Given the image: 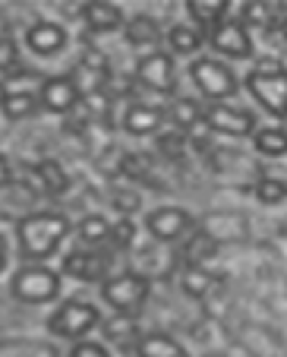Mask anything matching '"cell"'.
<instances>
[{
	"label": "cell",
	"mask_w": 287,
	"mask_h": 357,
	"mask_svg": "<svg viewBox=\"0 0 287 357\" xmlns=\"http://www.w3.org/2000/svg\"><path fill=\"white\" fill-rule=\"evenodd\" d=\"M51 332L54 335H63V338H79L86 335L88 329L98 326V310L92 303H82V301H67L61 310L51 317Z\"/></svg>",
	"instance_id": "5b68a950"
},
{
	"label": "cell",
	"mask_w": 287,
	"mask_h": 357,
	"mask_svg": "<svg viewBox=\"0 0 287 357\" xmlns=\"http://www.w3.org/2000/svg\"><path fill=\"white\" fill-rule=\"evenodd\" d=\"M199 105L196 101H189V98H177L174 105H171V121L177 123V127H183V130H193L196 123H199Z\"/></svg>",
	"instance_id": "d4e9b609"
},
{
	"label": "cell",
	"mask_w": 287,
	"mask_h": 357,
	"mask_svg": "<svg viewBox=\"0 0 287 357\" xmlns=\"http://www.w3.org/2000/svg\"><path fill=\"white\" fill-rule=\"evenodd\" d=\"M158 38H161V26H158V20H155V16L139 13V16H136V20L127 26V41H130V45H136V47L155 45Z\"/></svg>",
	"instance_id": "d6986e66"
},
{
	"label": "cell",
	"mask_w": 287,
	"mask_h": 357,
	"mask_svg": "<svg viewBox=\"0 0 287 357\" xmlns=\"http://www.w3.org/2000/svg\"><path fill=\"white\" fill-rule=\"evenodd\" d=\"M247 89L272 117H287V70L274 67V61L272 67L253 70L247 76Z\"/></svg>",
	"instance_id": "7a4b0ae2"
},
{
	"label": "cell",
	"mask_w": 287,
	"mask_h": 357,
	"mask_svg": "<svg viewBox=\"0 0 287 357\" xmlns=\"http://www.w3.org/2000/svg\"><path fill=\"white\" fill-rule=\"evenodd\" d=\"M86 105L95 111V114H107V101H104V92H92L86 95Z\"/></svg>",
	"instance_id": "74e56055"
},
{
	"label": "cell",
	"mask_w": 287,
	"mask_h": 357,
	"mask_svg": "<svg viewBox=\"0 0 287 357\" xmlns=\"http://www.w3.org/2000/svg\"><path fill=\"white\" fill-rule=\"evenodd\" d=\"M193 225V215L187 209H177V206H164V209H155L148 215V231H152L158 241H174L183 231Z\"/></svg>",
	"instance_id": "8fae6325"
},
{
	"label": "cell",
	"mask_w": 287,
	"mask_h": 357,
	"mask_svg": "<svg viewBox=\"0 0 287 357\" xmlns=\"http://www.w3.org/2000/svg\"><path fill=\"white\" fill-rule=\"evenodd\" d=\"M133 329H136L133 319H123V323H111V326H107V335H111V338H121L123 332H133Z\"/></svg>",
	"instance_id": "f35d334b"
},
{
	"label": "cell",
	"mask_w": 287,
	"mask_h": 357,
	"mask_svg": "<svg viewBox=\"0 0 287 357\" xmlns=\"http://www.w3.org/2000/svg\"><path fill=\"white\" fill-rule=\"evenodd\" d=\"M281 35H284V41H287V20L281 22Z\"/></svg>",
	"instance_id": "ee69618b"
},
{
	"label": "cell",
	"mask_w": 287,
	"mask_h": 357,
	"mask_svg": "<svg viewBox=\"0 0 287 357\" xmlns=\"http://www.w3.org/2000/svg\"><path fill=\"white\" fill-rule=\"evenodd\" d=\"M104 301L111 303L114 310L121 313H130V310H139L142 303H146L148 297V282L142 275H133V272H127V275H117L111 278V282L104 284Z\"/></svg>",
	"instance_id": "8992f818"
},
{
	"label": "cell",
	"mask_w": 287,
	"mask_h": 357,
	"mask_svg": "<svg viewBox=\"0 0 287 357\" xmlns=\"http://www.w3.org/2000/svg\"><path fill=\"white\" fill-rule=\"evenodd\" d=\"M82 67L92 70V73L107 76V57H104V51H98V47H86V51H82Z\"/></svg>",
	"instance_id": "836d02e7"
},
{
	"label": "cell",
	"mask_w": 287,
	"mask_h": 357,
	"mask_svg": "<svg viewBox=\"0 0 287 357\" xmlns=\"http://www.w3.org/2000/svg\"><path fill=\"white\" fill-rule=\"evenodd\" d=\"M205 123L227 136H247V133H253V127H256L249 111H237V108H227V105H212V108L205 111Z\"/></svg>",
	"instance_id": "9c48e42d"
},
{
	"label": "cell",
	"mask_w": 287,
	"mask_h": 357,
	"mask_svg": "<svg viewBox=\"0 0 287 357\" xmlns=\"http://www.w3.org/2000/svg\"><path fill=\"white\" fill-rule=\"evenodd\" d=\"M148 171H152V158L148 155H142V152H127V155H123V174L148 177Z\"/></svg>",
	"instance_id": "4dcf8cb0"
},
{
	"label": "cell",
	"mask_w": 287,
	"mask_h": 357,
	"mask_svg": "<svg viewBox=\"0 0 287 357\" xmlns=\"http://www.w3.org/2000/svg\"><path fill=\"white\" fill-rule=\"evenodd\" d=\"M82 20L92 32H114V29H121L123 16L121 10L114 7V3H101V0H88L86 7H82Z\"/></svg>",
	"instance_id": "9a60e30c"
},
{
	"label": "cell",
	"mask_w": 287,
	"mask_h": 357,
	"mask_svg": "<svg viewBox=\"0 0 287 357\" xmlns=\"http://www.w3.org/2000/svg\"><path fill=\"white\" fill-rule=\"evenodd\" d=\"M79 234L86 243H101L111 237V225H107V218H101V215H88L86 222H82Z\"/></svg>",
	"instance_id": "4316f807"
},
{
	"label": "cell",
	"mask_w": 287,
	"mask_h": 357,
	"mask_svg": "<svg viewBox=\"0 0 287 357\" xmlns=\"http://www.w3.org/2000/svg\"><path fill=\"white\" fill-rule=\"evenodd\" d=\"M202 234L208 237L212 243H237V241H247L249 228H247V218L234 215V212H215L202 222Z\"/></svg>",
	"instance_id": "52a82bcc"
},
{
	"label": "cell",
	"mask_w": 287,
	"mask_h": 357,
	"mask_svg": "<svg viewBox=\"0 0 287 357\" xmlns=\"http://www.w3.org/2000/svg\"><path fill=\"white\" fill-rule=\"evenodd\" d=\"M215 250H218V243H212L205 234H196L193 241L187 243V263L189 266H202L205 259L215 257Z\"/></svg>",
	"instance_id": "484cf974"
},
{
	"label": "cell",
	"mask_w": 287,
	"mask_h": 357,
	"mask_svg": "<svg viewBox=\"0 0 287 357\" xmlns=\"http://www.w3.org/2000/svg\"><path fill=\"white\" fill-rule=\"evenodd\" d=\"M268 3H256V0H249V3H243V20L249 22V26H262V29H272V20L274 16L268 13Z\"/></svg>",
	"instance_id": "f546056e"
},
{
	"label": "cell",
	"mask_w": 287,
	"mask_h": 357,
	"mask_svg": "<svg viewBox=\"0 0 287 357\" xmlns=\"http://www.w3.org/2000/svg\"><path fill=\"white\" fill-rule=\"evenodd\" d=\"M10 98V92H7V89H3V86H0V105H3V101H7Z\"/></svg>",
	"instance_id": "7bdbcfd3"
},
{
	"label": "cell",
	"mask_w": 287,
	"mask_h": 357,
	"mask_svg": "<svg viewBox=\"0 0 287 357\" xmlns=\"http://www.w3.org/2000/svg\"><path fill=\"white\" fill-rule=\"evenodd\" d=\"M111 241L117 243V247H130V243L136 241V225L130 222V218H121L117 225H111Z\"/></svg>",
	"instance_id": "1f68e13d"
},
{
	"label": "cell",
	"mask_w": 287,
	"mask_h": 357,
	"mask_svg": "<svg viewBox=\"0 0 287 357\" xmlns=\"http://www.w3.org/2000/svg\"><path fill=\"white\" fill-rule=\"evenodd\" d=\"M180 284H183V291H187V294L202 297V294H208V291L215 288V275L208 269H202V266H187Z\"/></svg>",
	"instance_id": "44dd1931"
},
{
	"label": "cell",
	"mask_w": 287,
	"mask_h": 357,
	"mask_svg": "<svg viewBox=\"0 0 287 357\" xmlns=\"http://www.w3.org/2000/svg\"><path fill=\"white\" fill-rule=\"evenodd\" d=\"M76 101H79V92L70 82V76H54V79H47L41 86V105L47 111H54V114H67Z\"/></svg>",
	"instance_id": "7c38bea8"
},
{
	"label": "cell",
	"mask_w": 287,
	"mask_h": 357,
	"mask_svg": "<svg viewBox=\"0 0 287 357\" xmlns=\"http://www.w3.org/2000/svg\"><path fill=\"white\" fill-rule=\"evenodd\" d=\"M123 127L136 136H146V133H155L161 127V111L158 108H148V105H136V108L127 111V121Z\"/></svg>",
	"instance_id": "e0dca14e"
},
{
	"label": "cell",
	"mask_w": 287,
	"mask_h": 357,
	"mask_svg": "<svg viewBox=\"0 0 287 357\" xmlns=\"http://www.w3.org/2000/svg\"><path fill=\"white\" fill-rule=\"evenodd\" d=\"M136 354L139 357H187V348L177 344L171 335L155 332V335H146L139 344H136Z\"/></svg>",
	"instance_id": "2e32d148"
},
{
	"label": "cell",
	"mask_w": 287,
	"mask_h": 357,
	"mask_svg": "<svg viewBox=\"0 0 287 357\" xmlns=\"http://www.w3.org/2000/svg\"><path fill=\"white\" fill-rule=\"evenodd\" d=\"M29 183H32V187H38V193H45V183H41V177H38V171H29Z\"/></svg>",
	"instance_id": "60d3db41"
},
{
	"label": "cell",
	"mask_w": 287,
	"mask_h": 357,
	"mask_svg": "<svg viewBox=\"0 0 287 357\" xmlns=\"http://www.w3.org/2000/svg\"><path fill=\"white\" fill-rule=\"evenodd\" d=\"M104 257H98V253H82V250H76V253H70L67 259H63V272L73 278H79V282H98L101 275H104Z\"/></svg>",
	"instance_id": "5bb4252c"
},
{
	"label": "cell",
	"mask_w": 287,
	"mask_h": 357,
	"mask_svg": "<svg viewBox=\"0 0 287 357\" xmlns=\"http://www.w3.org/2000/svg\"><path fill=\"white\" fill-rule=\"evenodd\" d=\"M26 38H29V47H32L35 54H57V51L67 45L63 29L54 26V22H35V26H29Z\"/></svg>",
	"instance_id": "4fadbf2b"
},
{
	"label": "cell",
	"mask_w": 287,
	"mask_h": 357,
	"mask_svg": "<svg viewBox=\"0 0 287 357\" xmlns=\"http://www.w3.org/2000/svg\"><path fill=\"white\" fill-rule=\"evenodd\" d=\"M57 291H61L57 272L41 269V266H35V269H20L13 278V294L26 303H47L57 297Z\"/></svg>",
	"instance_id": "277c9868"
},
{
	"label": "cell",
	"mask_w": 287,
	"mask_h": 357,
	"mask_svg": "<svg viewBox=\"0 0 287 357\" xmlns=\"http://www.w3.org/2000/svg\"><path fill=\"white\" fill-rule=\"evenodd\" d=\"M158 149L164 152L167 158H180L183 152H187V139H183V136H177V133H164L158 139Z\"/></svg>",
	"instance_id": "d6a6232c"
},
{
	"label": "cell",
	"mask_w": 287,
	"mask_h": 357,
	"mask_svg": "<svg viewBox=\"0 0 287 357\" xmlns=\"http://www.w3.org/2000/svg\"><path fill=\"white\" fill-rule=\"evenodd\" d=\"M256 149H259L262 155L268 158H278V155H287V133L284 130H262L256 133Z\"/></svg>",
	"instance_id": "7402d4cb"
},
{
	"label": "cell",
	"mask_w": 287,
	"mask_h": 357,
	"mask_svg": "<svg viewBox=\"0 0 287 357\" xmlns=\"http://www.w3.org/2000/svg\"><path fill=\"white\" fill-rule=\"evenodd\" d=\"M35 171H38L41 183H45V193L57 196V193H63V190H67L70 181H67V174L61 171V165H57V162H41Z\"/></svg>",
	"instance_id": "cb8c5ba5"
},
{
	"label": "cell",
	"mask_w": 287,
	"mask_h": 357,
	"mask_svg": "<svg viewBox=\"0 0 287 357\" xmlns=\"http://www.w3.org/2000/svg\"><path fill=\"white\" fill-rule=\"evenodd\" d=\"M208 41H212L215 51H221V54H227V57L253 54V41H249L247 29H243L240 22H221V26H215L212 32H208Z\"/></svg>",
	"instance_id": "ba28073f"
},
{
	"label": "cell",
	"mask_w": 287,
	"mask_h": 357,
	"mask_svg": "<svg viewBox=\"0 0 287 357\" xmlns=\"http://www.w3.org/2000/svg\"><path fill=\"white\" fill-rule=\"evenodd\" d=\"M114 206H117V212H123V215H127V212H136L139 209V193H123V190H117V193H114Z\"/></svg>",
	"instance_id": "e575fe53"
},
{
	"label": "cell",
	"mask_w": 287,
	"mask_h": 357,
	"mask_svg": "<svg viewBox=\"0 0 287 357\" xmlns=\"http://www.w3.org/2000/svg\"><path fill=\"white\" fill-rule=\"evenodd\" d=\"M3 108V117L10 121H22V117H32L38 111V98L32 92H10V98L0 105Z\"/></svg>",
	"instance_id": "ffe728a7"
},
{
	"label": "cell",
	"mask_w": 287,
	"mask_h": 357,
	"mask_svg": "<svg viewBox=\"0 0 287 357\" xmlns=\"http://www.w3.org/2000/svg\"><path fill=\"white\" fill-rule=\"evenodd\" d=\"M136 79L146 82L155 92H171L174 89V61L167 54H148L136 67Z\"/></svg>",
	"instance_id": "30bf717a"
},
{
	"label": "cell",
	"mask_w": 287,
	"mask_h": 357,
	"mask_svg": "<svg viewBox=\"0 0 287 357\" xmlns=\"http://www.w3.org/2000/svg\"><path fill=\"white\" fill-rule=\"evenodd\" d=\"M167 41H171V47H174L177 54H196L202 45V35L193 32V29H187V26H174L167 32Z\"/></svg>",
	"instance_id": "603a6c76"
},
{
	"label": "cell",
	"mask_w": 287,
	"mask_h": 357,
	"mask_svg": "<svg viewBox=\"0 0 287 357\" xmlns=\"http://www.w3.org/2000/svg\"><path fill=\"white\" fill-rule=\"evenodd\" d=\"M16 67V45L13 38H0V70Z\"/></svg>",
	"instance_id": "d590c367"
},
{
	"label": "cell",
	"mask_w": 287,
	"mask_h": 357,
	"mask_svg": "<svg viewBox=\"0 0 287 357\" xmlns=\"http://www.w3.org/2000/svg\"><path fill=\"white\" fill-rule=\"evenodd\" d=\"M187 10L193 13L196 22L215 29V26H221V20L227 13V0H187Z\"/></svg>",
	"instance_id": "ac0fdd59"
},
{
	"label": "cell",
	"mask_w": 287,
	"mask_h": 357,
	"mask_svg": "<svg viewBox=\"0 0 287 357\" xmlns=\"http://www.w3.org/2000/svg\"><path fill=\"white\" fill-rule=\"evenodd\" d=\"M189 73H193V82L212 101H224V98H231V95H237V76L231 73L224 63L212 61V57L196 61L193 67H189Z\"/></svg>",
	"instance_id": "3957f363"
},
{
	"label": "cell",
	"mask_w": 287,
	"mask_h": 357,
	"mask_svg": "<svg viewBox=\"0 0 287 357\" xmlns=\"http://www.w3.org/2000/svg\"><path fill=\"white\" fill-rule=\"evenodd\" d=\"M256 196H259V202H265V206H274V202L287 199V183L274 181V177H262L259 187H256Z\"/></svg>",
	"instance_id": "83f0119b"
},
{
	"label": "cell",
	"mask_w": 287,
	"mask_h": 357,
	"mask_svg": "<svg viewBox=\"0 0 287 357\" xmlns=\"http://www.w3.org/2000/svg\"><path fill=\"white\" fill-rule=\"evenodd\" d=\"M70 82L76 86V92L92 95V92H101V86H104V76H101V73H92V70H86V67L79 63V67L73 70V76H70Z\"/></svg>",
	"instance_id": "f1b7e54d"
},
{
	"label": "cell",
	"mask_w": 287,
	"mask_h": 357,
	"mask_svg": "<svg viewBox=\"0 0 287 357\" xmlns=\"http://www.w3.org/2000/svg\"><path fill=\"white\" fill-rule=\"evenodd\" d=\"M70 357H111V354H107L101 344H95V342H82V344H76Z\"/></svg>",
	"instance_id": "8d00e7d4"
},
{
	"label": "cell",
	"mask_w": 287,
	"mask_h": 357,
	"mask_svg": "<svg viewBox=\"0 0 287 357\" xmlns=\"http://www.w3.org/2000/svg\"><path fill=\"white\" fill-rule=\"evenodd\" d=\"M3 266H7V243L0 237V272H3Z\"/></svg>",
	"instance_id": "b9f144b4"
},
{
	"label": "cell",
	"mask_w": 287,
	"mask_h": 357,
	"mask_svg": "<svg viewBox=\"0 0 287 357\" xmlns=\"http://www.w3.org/2000/svg\"><path fill=\"white\" fill-rule=\"evenodd\" d=\"M10 177H13V171H10V162L3 155H0V187H7Z\"/></svg>",
	"instance_id": "ab89813d"
},
{
	"label": "cell",
	"mask_w": 287,
	"mask_h": 357,
	"mask_svg": "<svg viewBox=\"0 0 287 357\" xmlns=\"http://www.w3.org/2000/svg\"><path fill=\"white\" fill-rule=\"evenodd\" d=\"M67 231H70V222L63 215H54V212H35V215L20 218V225H16L22 253L35 259L51 257L57 250V243L67 237Z\"/></svg>",
	"instance_id": "6da1fadb"
}]
</instances>
